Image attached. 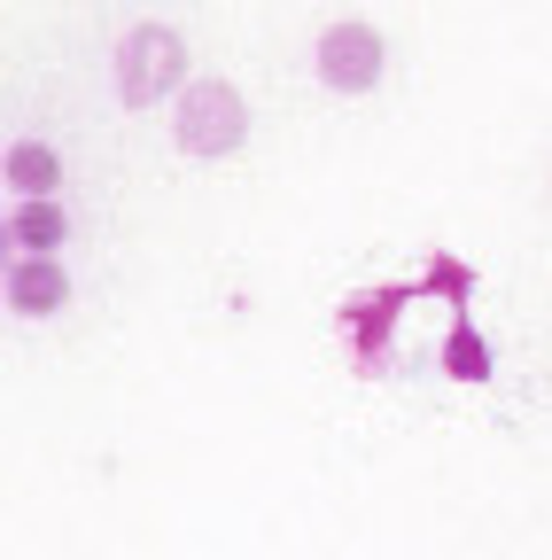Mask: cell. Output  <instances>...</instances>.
<instances>
[{"instance_id": "6", "label": "cell", "mask_w": 552, "mask_h": 560, "mask_svg": "<svg viewBox=\"0 0 552 560\" xmlns=\"http://www.w3.org/2000/svg\"><path fill=\"white\" fill-rule=\"evenodd\" d=\"M62 234H71V219H62L55 202H24V210H16V242H24L32 257H47Z\"/></svg>"}, {"instance_id": "2", "label": "cell", "mask_w": 552, "mask_h": 560, "mask_svg": "<svg viewBox=\"0 0 552 560\" xmlns=\"http://www.w3.org/2000/svg\"><path fill=\"white\" fill-rule=\"evenodd\" d=\"M172 132H179V149L187 156H234L242 149V132H249V102L226 86V79H195L187 94H179V109H172Z\"/></svg>"}, {"instance_id": "1", "label": "cell", "mask_w": 552, "mask_h": 560, "mask_svg": "<svg viewBox=\"0 0 552 560\" xmlns=\"http://www.w3.org/2000/svg\"><path fill=\"white\" fill-rule=\"evenodd\" d=\"M179 79H187V39H179L172 24H132V32L117 39V102L149 109V102H164Z\"/></svg>"}, {"instance_id": "4", "label": "cell", "mask_w": 552, "mask_h": 560, "mask_svg": "<svg viewBox=\"0 0 552 560\" xmlns=\"http://www.w3.org/2000/svg\"><path fill=\"white\" fill-rule=\"evenodd\" d=\"M9 304H16L24 319L62 312V304H71V272H62L55 257H16V272H9Z\"/></svg>"}, {"instance_id": "7", "label": "cell", "mask_w": 552, "mask_h": 560, "mask_svg": "<svg viewBox=\"0 0 552 560\" xmlns=\"http://www.w3.org/2000/svg\"><path fill=\"white\" fill-rule=\"evenodd\" d=\"M444 366H451L459 382H482V374H491V350H482V335H474V327H459V335H451Z\"/></svg>"}, {"instance_id": "3", "label": "cell", "mask_w": 552, "mask_h": 560, "mask_svg": "<svg viewBox=\"0 0 552 560\" xmlns=\"http://www.w3.org/2000/svg\"><path fill=\"white\" fill-rule=\"evenodd\" d=\"M312 62H319V79H327L334 94H366V86L381 79L389 55H381V32H374V24H327Z\"/></svg>"}, {"instance_id": "5", "label": "cell", "mask_w": 552, "mask_h": 560, "mask_svg": "<svg viewBox=\"0 0 552 560\" xmlns=\"http://www.w3.org/2000/svg\"><path fill=\"white\" fill-rule=\"evenodd\" d=\"M55 179H62V164H55L47 140H16V149H9V187L24 202H55Z\"/></svg>"}]
</instances>
